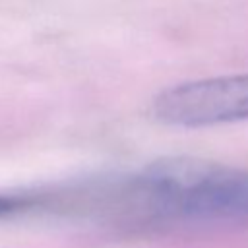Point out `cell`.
I'll list each match as a JSON object with an SVG mask.
<instances>
[{
    "label": "cell",
    "mask_w": 248,
    "mask_h": 248,
    "mask_svg": "<svg viewBox=\"0 0 248 248\" xmlns=\"http://www.w3.org/2000/svg\"><path fill=\"white\" fill-rule=\"evenodd\" d=\"M151 114L174 128H209L248 120V74L170 85L151 101Z\"/></svg>",
    "instance_id": "6da1fadb"
}]
</instances>
